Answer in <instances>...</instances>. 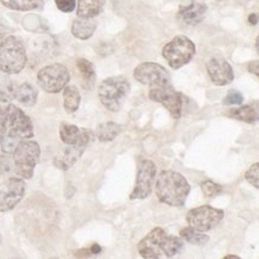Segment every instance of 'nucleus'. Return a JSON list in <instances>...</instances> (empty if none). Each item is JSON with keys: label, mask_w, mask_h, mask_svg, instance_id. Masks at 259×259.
<instances>
[{"label": "nucleus", "mask_w": 259, "mask_h": 259, "mask_svg": "<svg viewBox=\"0 0 259 259\" xmlns=\"http://www.w3.org/2000/svg\"><path fill=\"white\" fill-rule=\"evenodd\" d=\"M55 5L61 12L71 13L77 8V0H55Z\"/></svg>", "instance_id": "obj_31"}, {"label": "nucleus", "mask_w": 259, "mask_h": 259, "mask_svg": "<svg viewBox=\"0 0 259 259\" xmlns=\"http://www.w3.org/2000/svg\"><path fill=\"white\" fill-rule=\"evenodd\" d=\"M38 91L36 90L35 86H32L29 82H24V84L17 86L13 89V99H16L19 104L24 106H34L37 102Z\"/></svg>", "instance_id": "obj_18"}, {"label": "nucleus", "mask_w": 259, "mask_h": 259, "mask_svg": "<svg viewBox=\"0 0 259 259\" xmlns=\"http://www.w3.org/2000/svg\"><path fill=\"white\" fill-rule=\"evenodd\" d=\"M28 58L21 38L9 36L0 43V71L6 74H18L24 69Z\"/></svg>", "instance_id": "obj_4"}, {"label": "nucleus", "mask_w": 259, "mask_h": 259, "mask_svg": "<svg viewBox=\"0 0 259 259\" xmlns=\"http://www.w3.org/2000/svg\"><path fill=\"white\" fill-rule=\"evenodd\" d=\"M184 248V240L181 237L167 234L165 230L155 227L138 244V251L145 259L172 258Z\"/></svg>", "instance_id": "obj_1"}, {"label": "nucleus", "mask_w": 259, "mask_h": 259, "mask_svg": "<svg viewBox=\"0 0 259 259\" xmlns=\"http://www.w3.org/2000/svg\"><path fill=\"white\" fill-rule=\"evenodd\" d=\"M13 99V89L0 88V104H9Z\"/></svg>", "instance_id": "obj_32"}, {"label": "nucleus", "mask_w": 259, "mask_h": 259, "mask_svg": "<svg viewBox=\"0 0 259 259\" xmlns=\"http://www.w3.org/2000/svg\"><path fill=\"white\" fill-rule=\"evenodd\" d=\"M225 217V211L210 205H200L190 209L187 212L185 221L188 226L201 232L211 231L222 221Z\"/></svg>", "instance_id": "obj_11"}, {"label": "nucleus", "mask_w": 259, "mask_h": 259, "mask_svg": "<svg viewBox=\"0 0 259 259\" xmlns=\"http://www.w3.org/2000/svg\"><path fill=\"white\" fill-rule=\"evenodd\" d=\"M95 139V132L90 131V129L81 128V135L80 139L77 144L74 145H67V147L60 151L58 154L55 155L53 159V164L55 167H58L59 170L67 171L72 167L75 162L78 161V159L84 154L85 149L88 148V146L94 141Z\"/></svg>", "instance_id": "obj_9"}, {"label": "nucleus", "mask_w": 259, "mask_h": 259, "mask_svg": "<svg viewBox=\"0 0 259 259\" xmlns=\"http://www.w3.org/2000/svg\"><path fill=\"white\" fill-rule=\"evenodd\" d=\"M207 72L212 84L217 86L230 85L234 80V71L225 58L218 55L207 62Z\"/></svg>", "instance_id": "obj_15"}, {"label": "nucleus", "mask_w": 259, "mask_h": 259, "mask_svg": "<svg viewBox=\"0 0 259 259\" xmlns=\"http://www.w3.org/2000/svg\"><path fill=\"white\" fill-rule=\"evenodd\" d=\"M121 131L122 127L116 122H103L96 128L95 136L101 142H110L117 138Z\"/></svg>", "instance_id": "obj_20"}, {"label": "nucleus", "mask_w": 259, "mask_h": 259, "mask_svg": "<svg viewBox=\"0 0 259 259\" xmlns=\"http://www.w3.org/2000/svg\"><path fill=\"white\" fill-rule=\"evenodd\" d=\"M157 177V166L149 159H142L138 165L136 181L131 194V200H145L152 194Z\"/></svg>", "instance_id": "obj_12"}, {"label": "nucleus", "mask_w": 259, "mask_h": 259, "mask_svg": "<svg viewBox=\"0 0 259 259\" xmlns=\"http://www.w3.org/2000/svg\"><path fill=\"white\" fill-rule=\"evenodd\" d=\"M131 92V82L122 75L109 77L101 82L98 97L109 111L117 112L122 109Z\"/></svg>", "instance_id": "obj_3"}, {"label": "nucleus", "mask_w": 259, "mask_h": 259, "mask_svg": "<svg viewBox=\"0 0 259 259\" xmlns=\"http://www.w3.org/2000/svg\"><path fill=\"white\" fill-rule=\"evenodd\" d=\"M207 10L208 6L203 0H189L187 4L182 3L177 17L184 24L197 25L203 21Z\"/></svg>", "instance_id": "obj_16"}, {"label": "nucleus", "mask_w": 259, "mask_h": 259, "mask_svg": "<svg viewBox=\"0 0 259 259\" xmlns=\"http://www.w3.org/2000/svg\"><path fill=\"white\" fill-rule=\"evenodd\" d=\"M155 181V195L161 203L170 207H183L190 194V184L182 174L161 171Z\"/></svg>", "instance_id": "obj_2"}, {"label": "nucleus", "mask_w": 259, "mask_h": 259, "mask_svg": "<svg viewBox=\"0 0 259 259\" xmlns=\"http://www.w3.org/2000/svg\"><path fill=\"white\" fill-rule=\"evenodd\" d=\"M179 234H181V238L183 240L191 245H197V246H203V245H205L209 241V237L207 234H204V232L195 230V228L190 227V226L182 228Z\"/></svg>", "instance_id": "obj_25"}, {"label": "nucleus", "mask_w": 259, "mask_h": 259, "mask_svg": "<svg viewBox=\"0 0 259 259\" xmlns=\"http://www.w3.org/2000/svg\"><path fill=\"white\" fill-rule=\"evenodd\" d=\"M227 115L230 117H233L250 124H253L258 121V110L253 105H244L240 106V108L232 109Z\"/></svg>", "instance_id": "obj_22"}, {"label": "nucleus", "mask_w": 259, "mask_h": 259, "mask_svg": "<svg viewBox=\"0 0 259 259\" xmlns=\"http://www.w3.org/2000/svg\"><path fill=\"white\" fill-rule=\"evenodd\" d=\"M90 252H91V253H94V254H99L102 252V247L99 246L98 244H94L91 246V248H90Z\"/></svg>", "instance_id": "obj_35"}, {"label": "nucleus", "mask_w": 259, "mask_h": 259, "mask_svg": "<svg viewBox=\"0 0 259 259\" xmlns=\"http://www.w3.org/2000/svg\"><path fill=\"white\" fill-rule=\"evenodd\" d=\"M0 170L3 175L15 174V162H13L12 154L3 153L0 154Z\"/></svg>", "instance_id": "obj_28"}, {"label": "nucleus", "mask_w": 259, "mask_h": 259, "mask_svg": "<svg viewBox=\"0 0 259 259\" xmlns=\"http://www.w3.org/2000/svg\"><path fill=\"white\" fill-rule=\"evenodd\" d=\"M245 179L255 189L259 188V164L254 162L245 174Z\"/></svg>", "instance_id": "obj_29"}, {"label": "nucleus", "mask_w": 259, "mask_h": 259, "mask_svg": "<svg viewBox=\"0 0 259 259\" xmlns=\"http://www.w3.org/2000/svg\"><path fill=\"white\" fill-rule=\"evenodd\" d=\"M0 240H2V237H0Z\"/></svg>", "instance_id": "obj_38"}, {"label": "nucleus", "mask_w": 259, "mask_h": 259, "mask_svg": "<svg viewBox=\"0 0 259 259\" xmlns=\"http://www.w3.org/2000/svg\"><path fill=\"white\" fill-rule=\"evenodd\" d=\"M64 91V108L68 114H74L80 106L81 95L75 85H67Z\"/></svg>", "instance_id": "obj_21"}, {"label": "nucleus", "mask_w": 259, "mask_h": 259, "mask_svg": "<svg viewBox=\"0 0 259 259\" xmlns=\"http://www.w3.org/2000/svg\"><path fill=\"white\" fill-rule=\"evenodd\" d=\"M225 259H240V257H239V255H234V254H227V255H225L224 257Z\"/></svg>", "instance_id": "obj_37"}, {"label": "nucleus", "mask_w": 259, "mask_h": 259, "mask_svg": "<svg viewBox=\"0 0 259 259\" xmlns=\"http://www.w3.org/2000/svg\"><path fill=\"white\" fill-rule=\"evenodd\" d=\"M161 53L171 68L179 69L191 61L196 53V47L190 38L179 35L166 43Z\"/></svg>", "instance_id": "obj_6"}, {"label": "nucleus", "mask_w": 259, "mask_h": 259, "mask_svg": "<svg viewBox=\"0 0 259 259\" xmlns=\"http://www.w3.org/2000/svg\"><path fill=\"white\" fill-rule=\"evenodd\" d=\"M10 138L18 141L29 140L34 138V124L31 118L21 110L15 104H8L6 106V119H5V134Z\"/></svg>", "instance_id": "obj_7"}, {"label": "nucleus", "mask_w": 259, "mask_h": 259, "mask_svg": "<svg viewBox=\"0 0 259 259\" xmlns=\"http://www.w3.org/2000/svg\"><path fill=\"white\" fill-rule=\"evenodd\" d=\"M69 72L62 64H53L41 68L37 73L38 86L47 94H59L68 85Z\"/></svg>", "instance_id": "obj_8"}, {"label": "nucleus", "mask_w": 259, "mask_h": 259, "mask_svg": "<svg viewBox=\"0 0 259 259\" xmlns=\"http://www.w3.org/2000/svg\"><path fill=\"white\" fill-rule=\"evenodd\" d=\"M77 68L78 71L80 72V74L82 75V78L85 79L88 82H91L94 84L96 80V69L95 66L91 61H89L88 59H78L77 60Z\"/></svg>", "instance_id": "obj_26"}, {"label": "nucleus", "mask_w": 259, "mask_h": 259, "mask_svg": "<svg viewBox=\"0 0 259 259\" xmlns=\"http://www.w3.org/2000/svg\"><path fill=\"white\" fill-rule=\"evenodd\" d=\"M133 75H134L135 80L147 86L170 82V74L166 71V68L164 66L155 64V62H142V64L136 66Z\"/></svg>", "instance_id": "obj_14"}, {"label": "nucleus", "mask_w": 259, "mask_h": 259, "mask_svg": "<svg viewBox=\"0 0 259 259\" xmlns=\"http://www.w3.org/2000/svg\"><path fill=\"white\" fill-rule=\"evenodd\" d=\"M201 190L203 192L204 197L211 198L220 195L222 190H224V188H222L220 184H218V183L212 182L210 179H207V181L201 183Z\"/></svg>", "instance_id": "obj_27"}, {"label": "nucleus", "mask_w": 259, "mask_h": 259, "mask_svg": "<svg viewBox=\"0 0 259 259\" xmlns=\"http://www.w3.org/2000/svg\"><path fill=\"white\" fill-rule=\"evenodd\" d=\"M41 148L34 140H23L18 144L12 153L15 162V174L23 179L34 177L36 165L39 160Z\"/></svg>", "instance_id": "obj_5"}, {"label": "nucleus", "mask_w": 259, "mask_h": 259, "mask_svg": "<svg viewBox=\"0 0 259 259\" xmlns=\"http://www.w3.org/2000/svg\"><path fill=\"white\" fill-rule=\"evenodd\" d=\"M6 106H8V104L6 105L0 104V129H4V131H5V119H6Z\"/></svg>", "instance_id": "obj_33"}, {"label": "nucleus", "mask_w": 259, "mask_h": 259, "mask_svg": "<svg viewBox=\"0 0 259 259\" xmlns=\"http://www.w3.org/2000/svg\"><path fill=\"white\" fill-rule=\"evenodd\" d=\"M105 0H78L77 16L81 18H95L101 15Z\"/></svg>", "instance_id": "obj_19"}, {"label": "nucleus", "mask_w": 259, "mask_h": 259, "mask_svg": "<svg viewBox=\"0 0 259 259\" xmlns=\"http://www.w3.org/2000/svg\"><path fill=\"white\" fill-rule=\"evenodd\" d=\"M244 102V96L237 90H231L224 98L225 105H240Z\"/></svg>", "instance_id": "obj_30"}, {"label": "nucleus", "mask_w": 259, "mask_h": 259, "mask_svg": "<svg viewBox=\"0 0 259 259\" xmlns=\"http://www.w3.org/2000/svg\"><path fill=\"white\" fill-rule=\"evenodd\" d=\"M248 22H250L251 25H255L258 23V15L257 13H252L248 17Z\"/></svg>", "instance_id": "obj_36"}, {"label": "nucleus", "mask_w": 259, "mask_h": 259, "mask_svg": "<svg viewBox=\"0 0 259 259\" xmlns=\"http://www.w3.org/2000/svg\"><path fill=\"white\" fill-rule=\"evenodd\" d=\"M25 191V182L21 177H10L0 183V211L13 210L24 198Z\"/></svg>", "instance_id": "obj_13"}, {"label": "nucleus", "mask_w": 259, "mask_h": 259, "mask_svg": "<svg viewBox=\"0 0 259 259\" xmlns=\"http://www.w3.org/2000/svg\"><path fill=\"white\" fill-rule=\"evenodd\" d=\"M96 28H97V22L95 21V18L77 17L72 23L71 32L75 38L86 41L94 36Z\"/></svg>", "instance_id": "obj_17"}, {"label": "nucleus", "mask_w": 259, "mask_h": 259, "mask_svg": "<svg viewBox=\"0 0 259 259\" xmlns=\"http://www.w3.org/2000/svg\"><path fill=\"white\" fill-rule=\"evenodd\" d=\"M258 66H259L258 60H255V61H251L250 64H248V66H247L248 72L252 73V74H254L255 77H258V75H259V69H258Z\"/></svg>", "instance_id": "obj_34"}, {"label": "nucleus", "mask_w": 259, "mask_h": 259, "mask_svg": "<svg viewBox=\"0 0 259 259\" xmlns=\"http://www.w3.org/2000/svg\"><path fill=\"white\" fill-rule=\"evenodd\" d=\"M59 134L61 141L64 142L65 145H74L77 144L80 139L81 135V128L77 127V125L67 123V122H62L60 124Z\"/></svg>", "instance_id": "obj_24"}, {"label": "nucleus", "mask_w": 259, "mask_h": 259, "mask_svg": "<svg viewBox=\"0 0 259 259\" xmlns=\"http://www.w3.org/2000/svg\"><path fill=\"white\" fill-rule=\"evenodd\" d=\"M148 97L151 101L160 103L172 118L178 119L183 111V96L176 91L171 82L155 86H149Z\"/></svg>", "instance_id": "obj_10"}, {"label": "nucleus", "mask_w": 259, "mask_h": 259, "mask_svg": "<svg viewBox=\"0 0 259 259\" xmlns=\"http://www.w3.org/2000/svg\"><path fill=\"white\" fill-rule=\"evenodd\" d=\"M5 8L15 11H32L45 5V0H0Z\"/></svg>", "instance_id": "obj_23"}]
</instances>
